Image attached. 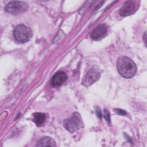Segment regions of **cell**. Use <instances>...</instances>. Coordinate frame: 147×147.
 I'll return each instance as SVG.
<instances>
[{"mask_svg": "<svg viewBox=\"0 0 147 147\" xmlns=\"http://www.w3.org/2000/svg\"><path fill=\"white\" fill-rule=\"evenodd\" d=\"M33 116V121L38 126L41 125L46 119V115L42 113H34Z\"/></svg>", "mask_w": 147, "mask_h": 147, "instance_id": "obj_10", "label": "cell"}, {"mask_svg": "<svg viewBox=\"0 0 147 147\" xmlns=\"http://www.w3.org/2000/svg\"><path fill=\"white\" fill-rule=\"evenodd\" d=\"M117 65L118 72L123 78L127 79L131 78L136 73V65L133 61L126 56L119 57Z\"/></svg>", "mask_w": 147, "mask_h": 147, "instance_id": "obj_1", "label": "cell"}, {"mask_svg": "<svg viewBox=\"0 0 147 147\" xmlns=\"http://www.w3.org/2000/svg\"><path fill=\"white\" fill-rule=\"evenodd\" d=\"M135 2L133 1L125 2L119 9V14L122 16H127L133 14L136 10Z\"/></svg>", "mask_w": 147, "mask_h": 147, "instance_id": "obj_6", "label": "cell"}, {"mask_svg": "<svg viewBox=\"0 0 147 147\" xmlns=\"http://www.w3.org/2000/svg\"><path fill=\"white\" fill-rule=\"evenodd\" d=\"M107 30V29L105 24L99 25L93 30L90 34V36L93 40H99L106 34Z\"/></svg>", "mask_w": 147, "mask_h": 147, "instance_id": "obj_8", "label": "cell"}, {"mask_svg": "<svg viewBox=\"0 0 147 147\" xmlns=\"http://www.w3.org/2000/svg\"><path fill=\"white\" fill-rule=\"evenodd\" d=\"M104 117H105V120L107 122H109L110 121V114L107 109H104Z\"/></svg>", "mask_w": 147, "mask_h": 147, "instance_id": "obj_11", "label": "cell"}, {"mask_svg": "<svg viewBox=\"0 0 147 147\" xmlns=\"http://www.w3.org/2000/svg\"><path fill=\"white\" fill-rule=\"evenodd\" d=\"M100 76V72L95 68L90 69L86 74L82 80V84L86 87H88L95 82Z\"/></svg>", "mask_w": 147, "mask_h": 147, "instance_id": "obj_5", "label": "cell"}, {"mask_svg": "<svg viewBox=\"0 0 147 147\" xmlns=\"http://www.w3.org/2000/svg\"><path fill=\"white\" fill-rule=\"evenodd\" d=\"M64 127L70 133H73L83 127L82 118L79 113L75 112L69 118L64 120Z\"/></svg>", "mask_w": 147, "mask_h": 147, "instance_id": "obj_2", "label": "cell"}, {"mask_svg": "<svg viewBox=\"0 0 147 147\" xmlns=\"http://www.w3.org/2000/svg\"><path fill=\"white\" fill-rule=\"evenodd\" d=\"M37 146H56L55 141L49 137H44L41 139L38 143L36 144Z\"/></svg>", "mask_w": 147, "mask_h": 147, "instance_id": "obj_9", "label": "cell"}, {"mask_svg": "<svg viewBox=\"0 0 147 147\" xmlns=\"http://www.w3.org/2000/svg\"><path fill=\"white\" fill-rule=\"evenodd\" d=\"M28 9V4L22 1H10L5 7L6 11L14 15L24 13Z\"/></svg>", "mask_w": 147, "mask_h": 147, "instance_id": "obj_4", "label": "cell"}, {"mask_svg": "<svg viewBox=\"0 0 147 147\" xmlns=\"http://www.w3.org/2000/svg\"><path fill=\"white\" fill-rule=\"evenodd\" d=\"M96 114L97 117H98L99 118H102V111H101V110L100 109V108L98 107L96 108Z\"/></svg>", "mask_w": 147, "mask_h": 147, "instance_id": "obj_13", "label": "cell"}, {"mask_svg": "<svg viewBox=\"0 0 147 147\" xmlns=\"http://www.w3.org/2000/svg\"><path fill=\"white\" fill-rule=\"evenodd\" d=\"M13 34L16 40L21 43L28 41L32 36V32L30 28L23 24L16 26Z\"/></svg>", "mask_w": 147, "mask_h": 147, "instance_id": "obj_3", "label": "cell"}, {"mask_svg": "<svg viewBox=\"0 0 147 147\" xmlns=\"http://www.w3.org/2000/svg\"><path fill=\"white\" fill-rule=\"evenodd\" d=\"M114 111L118 114V115H125L126 114V112L125 110H123L122 109H114Z\"/></svg>", "mask_w": 147, "mask_h": 147, "instance_id": "obj_12", "label": "cell"}, {"mask_svg": "<svg viewBox=\"0 0 147 147\" xmlns=\"http://www.w3.org/2000/svg\"><path fill=\"white\" fill-rule=\"evenodd\" d=\"M67 79V74L63 71L55 73L52 78L51 83L54 87H59L62 85Z\"/></svg>", "mask_w": 147, "mask_h": 147, "instance_id": "obj_7", "label": "cell"}]
</instances>
